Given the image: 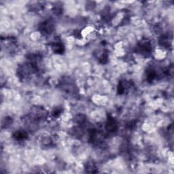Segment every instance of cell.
<instances>
[{"instance_id":"obj_2","label":"cell","mask_w":174,"mask_h":174,"mask_svg":"<svg viewBox=\"0 0 174 174\" xmlns=\"http://www.w3.org/2000/svg\"><path fill=\"white\" fill-rule=\"evenodd\" d=\"M138 50L140 53H148L151 50V45L148 42H142L138 46Z\"/></svg>"},{"instance_id":"obj_6","label":"cell","mask_w":174,"mask_h":174,"mask_svg":"<svg viewBox=\"0 0 174 174\" xmlns=\"http://www.w3.org/2000/svg\"><path fill=\"white\" fill-rule=\"evenodd\" d=\"M87 171H89V169H91V173H95L96 172V171H95V165H94L93 163H88L87 164Z\"/></svg>"},{"instance_id":"obj_1","label":"cell","mask_w":174,"mask_h":174,"mask_svg":"<svg viewBox=\"0 0 174 174\" xmlns=\"http://www.w3.org/2000/svg\"><path fill=\"white\" fill-rule=\"evenodd\" d=\"M40 29L42 32L46 33V34H50L53 30V23L50 20H46L43 23L41 24Z\"/></svg>"},{"instance_id":"obj_4","label":"cell","mask_w":174,"mask_h":174,"mask_svg":"<svg viewBox=\"0 0 174 174\" xmlns=\"http://www.w3.org/2000/svg\"><path fill=\"white\" fill-rule=\"evenodd\" d=\"M52 47L53 50H54L56 53L61 54V53L63 52V51H64V48H63V44L59 42H55L54 44H52Z\"/></svg>"},{"instance_id":"obj_3","label":"cell","mask_w":174,"mask_h":174,"mask_svg":"<svg viewBox=\"0 0 174 174\" xmlns=\"http://www.w3.org/2000/svg\"><path fill=\"white\" fill-rule=\"evenodd\" d=\"M106 129H107V130L110 132L116 131V129H117V124H116L115 120L114 119L108 120L107 125H106Z\"/></svg>"},{"instance_id":"obj_5","label":"cell","mask_w":174,"mask_h":174,"mask_svg":"<svg viewBox=\"0 0 174 174\" xmlns=\"http://www.w3.org/2000/svg\"><path fill=\"white\" fill-rule=\"evenodd\" d=\"M14 138L18 140H23L27 138V135L24 131H17L14 134Z\"/></svg>"},{"instance_id":"obj_7","label":"cell","mask_w":174,"mask_h":174,"mask_svg":"<svg viewBox=\"0 0 174 174\" xmlns=\"http://www.w3.org/2000/svg\"><path fill=\"white\" fill-rule=\"evenodd\" d=\"M53 114H54V115H55V116L59 115V114H61V110H60V109L55 110H54V112H53Z\"/></svg>"}]
</instances>
